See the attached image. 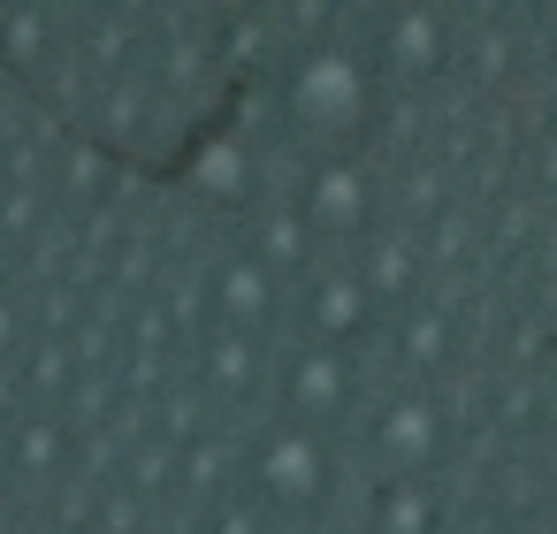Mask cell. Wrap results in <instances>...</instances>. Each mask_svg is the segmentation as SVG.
<instances>
[{
  "mask_svg": "<svg viewBox=\"0 0 557 534\" xmlns=\"http://www.w3.org/2000/svg\"><path fill=\"white\" fill-rule=\"evenodd\" d=\"M329 481H336V465H329V443L313 427H290L283 420V427L260 435V450H252V496H260V511L313 519L329 504Z\"/></svg>",
  "mask_w": 557,
  "mask_h": 534,
  "instance_id": "cell-2",
  "label": "cell"
},
{
  "mask_svg": "<svg viewBox=\"0 0 557 534\" xmlns=\"http://www.w3.org/2000/svg\"><path fill=\"white\" fill-rule=\"evenodd\" d=\"M367 450H374V465H382L389 481H412V473H428V458L443 450V427H435V412H428L420 397H397V405L374 412Z\"/></svg>",
  "mask_w": 557,
  "mask_h": 534,
  "instance_id": "cell-3",
  "label": "cell"
},
{
  "mask_svg": "<svg viewBox=\"0 0 557 534\" xmlns=\"http://www.w3.org/2000/svg\"><path fill=\"white\" fill-rule=\"evenodd\" d=\"M283 123L321 153V161H344L367 131H374V70L344 47H313L290 62L283 77Z\"/></svg>",
  "mask_w": 557,
  "mask_h": 534,
  "instance_id": "cell-1",
  "label": "cell"
},
{
  "mask_svg": "<svg viewBox=\"0 0 557 534\" xmlns=\"http://www.w3.org/2000/svg\"><path fill=\"white\" fill-rule=\"evenodd\" d=\"M306 222H313L321 237H351V229L367 222V184H359L344 161H321V169L306 176Z\"/></svg>",
  "mask_w": 557,
  "mask_h": 534,
  "instance_id": "cell-4",
  "label": "cell"
},
{
  "mask_svg": "<svg viewBox=\"0 0 557 534\" xmlns=\"http://www.w3.org/2000/svg\"><path fill=\"white\" fill-rule=\"evenodd\" d=\"M336 405H344V359H329V351L298 359L290 367V427H313V412L329 420Z\"/></svg>",
  "mask_w": 557,
  "mask_h": 534,
  "instance_id": "cell-5",
  "label": "cell"
}]
</instances>
